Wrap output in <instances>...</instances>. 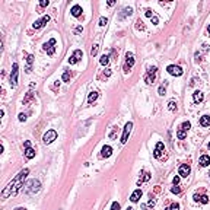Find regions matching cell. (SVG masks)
<instances>
[{
  "label": "cell",
  "instance_id": "cell-1",
  "mask_svg": "<svg viewBox=\"0 0 210 210\" xmlns=\"http://www.w3.org/2000/svg\"><path fill=\"white\" fill-rule=\"evenodd\" d=\"M29 174V169H22L18 175H16V178L12 181V182H9L8 185H6V188L2 191V197L3 198H8L9 195H15L22 187H24V181H25V178H26V175Z\"/></svg>",
  "mask_w": 210,
  "mask_h": 210
},
{
  "label": "cell",
  "instance_id": "cell-2",
  "mask_svg": "<svg viewBox=\"0 0 210 210\" xmlns=\"http://www.w3.org/2000/svg\"><path fill=\"white\" fill-rule=\"evenodd\" d=\"M40 188H41V184H40L38 179H32V181H29L28 184L24 185V191L26 194H35V193L40 191Z\"/></svg>",
  "mask_w": 210,
  "mask_h": 210
},
{
  "label": "cell",
  "instance_id": "cell-3",
  "mask_svg": "<svg viewBox=\"0 0 210 210\" xmlns=\"http://www.w3.org/2000/svg\"><path fill=\"white\" fill-rule=\"evenodd\" d=\"M156 76H158V69L153 66V67H149L147 69V73L145 74V82L147 85H153L155 80H156Z\"/></svg>",
  "mask_w": 210,
  "mask_h": 210
},
{
  "label": "cell",
  "instance_id": "cell-4",
  "mask_svg": "<svg viewBox=\"0 0 210 210\" xmlns=\"http://www.w3.org/2000/svg\"><path fill=\"white\" fill-rule=\"evenodd\" d=\"M190 127H191L190 121H184V123L179 126V130H178V133H177V137H178L179 140H184V139L187 137V131L190 130Z\"/></svg>",
  "mask_w": 210,
  "mask_h": 210
},
{
  "label": "cell",
  "instance_id": "cell-5",
  "mask_svg": "<svg viewBox=\"0 0 210 210\" xmlns=\"http://www.w3.org/2000/svg\"><path fill=\"white\" fill-rule=\"evenodd\" d=\"M133 66H134V56H133V53H127V54H126L124 67H123L124 73H129V72L131 70V67H133Z\"/></svg>",
  "mask_w": 210,
  "mask_h": 210
},
{
  "label": "cell",
  "instance_id": "cell-6",
  "mask_svg": "<svg viewBox=\"0 0 210 210\" xmlns=\"http://www.w3.org/2000/svg\"><path fill=\"white\" fill-rule=\"evenodd\" d=\"M56 139H57V131H56V130H48V131L42 136L44 145H50V143H53Z\"/></svg>",
  "mask_w": 210,
  "mask_h": 210
},
{
  "label": "cell",
  "instance_id": "cell-7",
  "mask_svg": "<svg viewBox=\"0 0 210 210\" xmlns=\"http://www.w3.org/2000/svg\"><path fill=\"white\" fill-rule=\"evenodd\" d=\"M18 63H13V67H12V73H10V86L12 88H16L18 85Z\"/></svg>",
  "mask_w": 210,
  "mask_h": 210
},
{
  "label": "cell",
  "instance_id": "cell-8",
  "mask_svg": "<svg viewBox=\"0 0 210 210\" xmlns=\"http://www.w3.org/2000/svg\"><path fill=\"white\" fill-rule=\"evenodd\" d=\"M131 129H133V123L130 121V123L126 124V127H124V130H123V136H121V143H123V145L127 143L129 136H130V133H131Z\"/></svg>",
  "mask_w": 210,
  "mask_h": 210
},
{
  "label": "cell",
  "instance_id": "cell-9",
  "mask_svg": "<svg viewBox=\"0 0 210 210\" xmlns=\"http://www.w3.org/2000/svg\"><path fill=\"white\" fill-rule=\"evenodd\" d=\"M82 57H83L82 50H74L73 54H72L70 58H69V63H70V64H76V63H79V61L82 60Z\"/></svg>",
  "mask_w": 210,
  "mask_h": 210
},
{
  "label": "cell",
  "instance_id": "cell-10",
  "mask_svg": "<svg viewBox=\"0 0 210 210\" xmlns=\"http://www.w3.org/2000/svg\"><path fill=\"white\" fill-rule=\"evenodd\" d=\"M54 45H56V40H54V38H51L48 42L44 44V50L47 51L48 56H53V54L56 53V47H54Z\"/></svg>",
  "mask_w": 210,
  "mask_h": 210
},
{
  "label": "cell",
  "instance_id": "cell-11",
  "mask_svg": "<svg viewBox=\"0 0 210 210\" xmlns=\"http://www.w3.org/2000/svg\"><path fill=\"white\" fill-rule=\"evenodd\" d=\"M166 72H168L169 74H172V76H181V74L184 73V70H182L179 66H175V64L168 66V67H166Z\"/></svg>",
  "mask_w": 210,
  "mask_h": 210
},
{
  "label": "cell",
  "instance_id": "cell-12",
  "mask_svg": "<svg viewBox=\"0 0 210 210\" xmlns=\"http://www.w3.org/2000/svg\"><path fill=\"white\" fill-rule=\"evenodd\" d=\"M163 152H165L163 143H162V142H158V143H156V147H155V152H153V156H155L156 159H161L162 155H163Z\"/></svg>",
  "mask_w": 210,
  "mask_h": 210
},
{
  "label": "cell",
  "instance_id": "cell-13",
  "mask_svg": "<svg viewBox=\"0 0 210 210\" xmlns=\"http://www.w3.org/2000/svg\"><path fill=\"white\" fill-rule=\"evenodd\" d=\"M190 172H191V168H190L188 163H182V165L179 166V169H178V174H179V177H182V178H187V177L190 175Z\"/></svg>",
  "mask_w": 210,
  "mask_h": 210
},
{
  "label": "cell",
  "instance_id": "cell-14",
  "mask_svg": "<svg viewBox=\"0 0 210 210\" xmlns=\"http://www.w3.org/2000/svg\"><path fill=\"white\" fill-rule=\"evenodd\" d=\"M50 22V16L48 15H45V16H42L41 19H38V21H35V24H34V28L35 29H40V28H42L45 24H48Z\"/></svg>",
  "mask_w": 210,
  "mask_h": 210
},
{
  "label": "cell",
  "instance_id": "cell-15",
  "mask_svg": "<svg viewBox=\"0 0 210 210\" xmlns=\"http://www.w3.org/2000/svg\"><path fill=\"white\" fill-rule=\"evenodd\" d=\"M193 198H194V201L201 203V204H207V203H209V197H207L206 194H194Z\"/></svg>",
  "mask_w": 210,
  "mask_h": 210
},
{
  "label": "cell",
  "instance_id": "cell-16",
  "mask_svg": "<svg viewBox=\"0 0 210 210\" xmlns=\"http://www.w3.org/2000/svg\"><path fill=\"white\" fill-rule=\"evenodd\" d=\"M113 155V147L108 146V145H105L101 150V158H110Z\"/></svg>",
  "mask_w": 210,
  "mask_h": 210
},
{
  "label": "cell",
  "instance_id": "cell-17",
  "mask_svg": "<svg viewBox=\"0 0 210 210\" xmlns=\"http://www.w3.org/2000/svg\"><path fill=\"white\" fill-rule=\"evenodd\" d=\"M24 56L26 57V63H28V66H26V69H25V70H26V73H31V72H32V63H34V56H32V54H26V53H25Z\"/></svg>",
  "mask_w": 210,
  "mask_h": 210
},
{
  "label": "cell",
  "instance_id": "cell-18",
  "mask_svg": "<svg viewBox=\"0 0 210 210\" xmlns=\"http://www.w3.org/2000/svg\"><path fill=\"white\" fill-rule=\"evenodd\" d=\"M140 197H142V190H140V188H137V190H134V191H133V194L130 195V200H131L133 203H137V201L140 200Z\"/></svg>",
  "mask_w": 210,
  "mask_h": 210
},
{
  "label": "cell",
  "instance_id": "cell-19",
  "mask_svg": "<svg viewBox=\"0 0 210 210\" xmlns=\"http://www.w3.org/2000/svg\"><path fill=\"white\" fill-rule=\"evenodd\" d=\"M198 163H200V166H209L210 165V156L209 155H201Z\"/></svg>",
  "mask_w": 210,
  "mask_h": 210
},
{
  "label": "cell",
  "instance_id": "cell-20",
  "mask_svg": "<svg viewBox=\"0 0 210 210\" xmlns=\"http://www.w3.org/2000/svg\"><path fill=\"white\" fill-rule=\"evenodd\" d=\"M70 12H72V15H73L74 18H79V16L82 15V12H83V10H82V8H80L79 5H74V6L72 8V10H70Z\"/></svg>",
  "mask_w": 210,
  "mask_h": 210
},
{
  "label": "cell",
  "instance_id": "cell-21",
  "mask_svg": "<svg viewBox=\"0 0 210 210\" xmlns=\"http://www.w3.org/2000/svg\"><path fill=\"white\" fill-rule=\"evenodd\" d=\"M203 98H204V95H203V92H200V90H195V92L193 93V99H194L195 104H200V102L203 101Z\"/></svg>",
  "mask_w": 210,
  "mask_h": 210
},
{
  "label": "cell",
  "instance_id": "cell-22",
  "mask_svg": "<svg viewBox=\"0 0 210 210\" xmlns=\"http://www.w3.org/2000/svg\"><path fill=\"white\" fill-rule=\"evenodd\" d=\"M200 126L201 127H209L210 126V115H203L200 118Z\"/></svg>",
  "mask_w": 210,
  "mask_h": 210
},
{
  "label": "cell",
  "instance_id": "cell-23",
  "mask_svg": "<svg viewBox=\"0 0 210 210\" xmlns=\"http://www.w3.org/2000/svg\"><path fill=\"white\" fill-rule=\"evenodd\" d=\"M133 15V9L131 8H124L123 9V13H120V19L126 18V16H131Z\"/></svg>",
  "mask_w": 210,
  "mask_h": 210
},
{
  "label": "cell",
  "instance_id": "cell-24",
  "mask_svg": "<svg viewBox=\"0 0 210 210\" xmlns=\"http://www.w3.org/2000/svg\"><path fill=\"white\" fill-rule=\"evenodd\" d=\"M98 96H99V93H98L96 90H93V92H90V93H89V96H88V102H89V104H92V102H95V101L98 99Z\"/></svg>",
  "mask_w": 210,
  "mask_h": 210
},
{
  "label": "cell",
  "instance_id": "cell-25",
  "mask_svg": "<svg viewBox=\"0 0 210 210\" xmlns=\"http://www.w3.org/2000/svg\"><path fill=\"white\" fill-rule=\"evenodd\" d=\"M149 179H150V174H149V172H146V171H142V178L137 181V184L140 185L143 181H149Z\"/></svg>",
  "mask_w": 210,
  "mask_h": 210
},
{
  "label": "cell",
  "instance_id": "cell-26",
  "mask_svg": "<svg viewBox=\"0 0 210 210\" xmlns=\"http://www.w3.org/2000/svg\"><path fill=\"white\" fill-rule=\"evenodd\" d=\"M34 98H35V95H34V92H28V93H26V96L24 98V101H22V104H24V105H26V104H28V102H31V101H32Z\"/></svg>",
  "mask_w": 210,
  "mask_h": 210
},
{
  "label": "cell",
  "instance_id": "cell-27",
  "mask_svg": "<svg viewBox=\"0 0 210 210\" xmlns=\"http://www.w3.org/2000/svg\"><path fill=\"white\" fill-rule=\"evenodd\" d=\"M25 156H26V159H32L35 156V150L32 147H26L25 149Z\"/></svg>",
  "mask_w": 210,
  "mask_h": 210
},
{
  "label": "cell",
  "instance_id": "cell-28",
  "mask_svg": "<svg viewBox=\"0 0 210 210\" xmlns=\"http://www.w3.org/2000/svg\"><path fill=\"white\" fill-rule=\"evenodd\" d=\"M166 86H168V82H166V80L163 82V85H161V86H159L158 92H159V95H161V96H163V95L166 93Z\"/></svg>",
  "mask_w": 210,
  "mask_h": 210
},
{
  "label": "cell",
  "instance_id": "cell-29",
  "mask_svg": "<svg viewBox=\"0 0 210 210\" xmlns=\"http://www.w3.org/2000/svg\"><path fill=\"white\" fill-rule=\"evenodd\" d=\"M70 79H72V73H70L69 70H64V73H63V77H61V80H63V82H70Z\"/></svg>",
  "mask_w": 210,
  "mask_h": 210
},
{
  "label": "cell",
  "instance_id": "cell-30",
  "mask_svg": "<svg viewBox=\"0 0 210 210\" xmlns=\"http://www.w3.org/2000/svg\"><path fill=\"white\" fill-rule=\"evenodd\" d=\"M99 63H101L102 66H107V64L110 63V56H107V54H104V56L101 57V60H99Z\"/></svg>",
  "mask_w": 210,
  "mask_h": 210
},
{
  "label": "cell",
  "instance_id": "cell-31",
  "mask_svg": "<svg viewBox=\"0 0 210 210\" xmlns=\"http://www.w3.org/2000/svg\"><path fill=\"white\" fill-rule=\"evenodd\" d=\"M177 108H178V107H177V102H175V101H169V102H168V110H169V111H177Z\"/></svg>",
  "mask_w": 210,
  "mask_h": 210
},
{
  "label": "cell",
  "instance_id": "cell-32",
  "mask_svg": "<svg viewBox=\"0 0 210 210\" xmlns=\"http://www.w3.org/2000/svg\"><path fill=\"white\" fill-rule=\"evenodd\" d=\"M136 29H140V31H145V25H143V22L139 19L137 22H136Z\"/></svg>",
  "mask_w": 210,
  "mask_h": 210
},
{
  "label": "cell",
  "instance_id": "cell-33",
  "mask_svg": "<svg viewBox=\"0 0 210 210\" xmlns=\"http://www.w3.org/2000/svg\"><path fill=\"white\" fill-rule=\"evenodd\" d=\"M98 50H99V45L95 44V45L92 47V50H90V56H96V54H98Z\"/></svg>",
  "mask_w": 210,
  "mask_h": 210
},
{
  "label": "cell",
  "instance_id": "cell-34",
  "mask_svg": "<svg viewBox=\"0 0 210 210\" xmlns=\"http://www.w3.org/2000/svg\"><path fill=\"white\" fill-rule=\"evenodd\" d=\"M166 210H179V204L178 203H172L169 207H166Z\"/></svg>",
  "mask_w": 210,
  "mask_h": 210
},
{
  "label": "cell",
  "instance_id": "cell-35",
  "mask_svg": "<svg viewBox=\"0 0 210 210\" xmlns=\"http://www.w3.org/2000/svg\"><path fill=\"white\" fill-rule=\"evenodd\" d=\"M107 24H108V19H107V18H104V16L99 18V25H101V26H105Z\"/></svg>",
  "mask_w": 210,
  "mask_h": 210
},
{
  "label": "cell",
  "instance_id": "cell-36",
  "mask_svg": "<svg viewBox=\"0 0 210 210\" xmlns=\"http://www.w3.org/2000/svg\"><path fill=\"white\" fill-rule=\"evenodd\" d=\"M171 191H172L174 194H179V193H181V187H179V185H174V187L171 188Z\"/></svg>",
  "mask_w": 210,
  "mask_h": 210
},
{
  "label": "cell",
  "instance_id": "cell-37",
  "mask_svg": "<svg viewBox=\"0 0 210 210\" xmlns=\"http://www.w3.org/2000/svg\"><path fill=\"white\" fill-rule=\"evenodd\" d=\"M18 120H19L21 123L26 121V114H19V115H18Z\"/></svg>",
  "mask_w": 210,
  "mask_h": 210
},
{
  "label": "cell",
  "instance_id": "cell-38",
  "mask_svg": "<svg viewBox=\"0 0 210 210\" xmlns=\"http://www.w3.org/2000/svg\"><path fill=\"white\" fill-rule=\"evenodd\" d=\"M117 129H118V127H114L113 131L110 133V137H111V139H115V136H117Z\"/></svg>",
  "mask_w": 210,
  "mask_h": 210
},
{
  "label": "cell",
  "instance_id": "cell-39",
  "mask_svg": "<svg viewBox=\"0 0 210 210\" xmlns=\"http://www.w3.org/2000/svg\"><path fill=\"white\" fill-rule=\"evenodd\" d=\"M155 203H156V200H155V198L152 197V194H150V200H149L147 206H149V207H153V206H155Z\"/></svg>",
  "mask_w": 210,
  "mask_h": 210
},
{
  "label": "cell",
  "instance_id": "cell-40",
  "mask_svg": "<svg viewBox=\"0 0 210 210\" xmlns=\"http://www.w3.org/2000/svg\"><path fill=\"white\" fill-rule=\"evenodd\" d=\"M111 210H120V203L114 201V203H113V206H111Z\"/></svg>",
  "mask_w": 210,
  "mask_h": 210
},
{
  "label": "cell",
  "instance_id": "cell-41",
  "mask_svg": "<svg viewBox=\"0 0 210 210\" xmlns=\"http://www.w3.org/2000/svg\"><path fill=\"white\" fill-rule=\"evenodd\" d=\"M179 178H181L179 175H175V177H174V179H172L174 185H178V184H179Z\"/></svg>",
  "mask_w": 210,
  "mask_h": 210
},
{
  "label": "cell",
  "instance_id": "cell-42",
  "mask_svg": "<svg viewBox=\"0 0 210 210\" xmlns=\"http://www.w3.org/2000/svg\"><path fill=\"white\" fill-rule=\"evenodd\" d=\"M102 76H104V77H110V76H111V70H110V69H105V72H104Z\"/></svg>",
  "mask_w": 210,
  "mask_h": 210
},
{
  "label": "cell",
  "instance_id": "cell-43",
  "mask_svg": "<svg viewBox=\"0 0 210 210\" xmlns=\"http://www.w3.org/2000/svg\"><path fill=\"white\" fill-rule=\"evenodd\" d=\"M146 16H147V18H150V19H152V18H153V16H155V15H153V12H152V10H150V9H146Z\"/></svg>",
  "mask_w": 210,
  "mask_h": 210
},
{
  "label": "cell",
  "instance_id": "cell-44",
  "mask_svg": "<svg viewBox=\"0 0 210 210\" xmlns=\"http://www.w3.org/2000/svg\"><path fill=\"white\" fill-rule=\"evenodd\" d=\"M48 0H42V2H40V8H45V6H48Z\"/></svg>",
  "mask_w": 210,
  "mask_h": 210
},
{
  "label": "cell",
  "instance_id": "cell-45",
  "mask_svg": "<svg viewBox=\"0 0 210 210\" xmlns=\"http://www.w3.org/2000/svg\"><path fill=\"white\" fill-rule=\"evenodd\" d=\"M152 24H153V25H158V24H159V18H158L156 15L152 18Z\"/></svg>",
  "mask_w": 210,
  "mask_h": 210
},
{
  "label": "cell",
  "instance_id": "cell-46",
  "mask_svg": "<svg viewBox=\"0 0 210 210\" xmlns=\"http://www.w3.org/2000/svg\"><path fill=\"white\" fill-rule=\"evenodd\" d=\"M82 31H83V28H82V26H77V28L74 29V32H76V34H80Z\"/></svg>",
  "mask_w": 210,
  "mask_h": 210
},
{
  "label": "cell",
  "instance_id": "cell-47",
  "mask_svg": "<svg viewBox=\"0 0 210 210\" xmlns=\"http://www.w3.org/2000/svg\"><path fill=\"white\" fill-rule=\"evenodd\" d=\"M24 147H25V149H26V147H31V143H29V142L26 140V142L24 143Z\"/></svg>",
  "mask_w": 210,
  "mask_h": 210
},
{
  "label": "cell",
  "instance_id": "cell-48",
  "mask_svg": "<svg viewBox=\"0 0 210 210\" xmlns=\"http://www.w3.org/2000/svg\"><path fill=\"white\" fill-rule=\"evenodd\" d=\"M140 210H149V209H147L146 204H142V206H140Z\"/></svg>",
  "mask_w": 210,
  "mask_h": 210
},
{
  "label": "cell",
  "instance_id": "cell-49",
  "mask_svg": "<svg viewBox=\"0 0 210 210\" xmlns=\"http://www.w3.org/2000/svg\"><path fill=\"white\" fill-rule=\"evenodd\" d=\"M57 88H60V82H58V80L56 82V85H54V88H53V89H57Z\"/></svg>",
  "mask_w": 210,
  "mask_h": 210
},
{
  "label": "cell",
  "instance_id": "cell-50",
  "mask_svg": "<svg viewBox=\"0 0 210 210\" xmlns=\"http://www.w3.org/2000/svg\"><path fill=\"white\" fill-rule=\"evenodd\" d=\"M111 56H113V57L115 58V57H117V51H115V50H113V53H111Z\"/></svg>",
  "mask_w": 210,
  "mask_h": 210
},
{
  "label": "cell",
  "instance_id": "cell-51",
  "mask_svg": "<svg viewBox=\"0 0 210 210\" xmlns=\"http://www.w3.org/2000/svg\"><path fill=\"white\" fill-rule=\"evenodd\" d=\"M207 32H209V35H210V25L207 26Z\"/></svg>",
  "mask_w": 210,
  "mask_h": 210
},
{
  "label": "cell",
  "instance_id": "cell-52",
  "mask_svg": "<svg viewBox=\"0 0 210 210\" xmlns=\"http://www.w3.org/2000/svg\"><path fill=\"white\" fill-rule=\"evenodd\" d=\"M16 210H26V209H24V207H18Z\"/></svg>",
  "mask_w": 210,
  "mask_h": 210
},
{
  "label": "cell",
  "instance_id": "cell-53",
  "mask_svg": "<svg viewBox=\"0 0 210 210\" xmlns=\"http://www.w3.org/2000/svg\"><path fill=\"white\" fill-rule=\"evenodd\" d=\"M127 210H134V209H133V207H129V209H127Z\"/></svg>",
  "mask_w": 210,
  "mask_h": 210
},
{
  "label": "cell",
  "instance_id": "cell-54",
  "mask_svg": "<svg viewBox=\"0 0 210 210\" xmlns=\"http://www.w3.org/2000/svg\"><path fill=\"white\" fill-rule=\"evenodd\" d=\"M209 150H210V143H209Z\"/></svg>",
  "mask_w": 210,
  "mask_h": 210
},
{
  "label": "cell",
  "instance_id": "cell-55",
  "mask_svg": "<svg viewBox=\"0 0 210 210\" xmlns=\"http://www.w3.org/2000/svg\"><path fill=\"white\" fill-rule=\"evenodd\" d=\"M209 175H210V174H209Z\"/></svg>",
  "mask_w": 210,
  "mask_h": 210
}]
</instances>
